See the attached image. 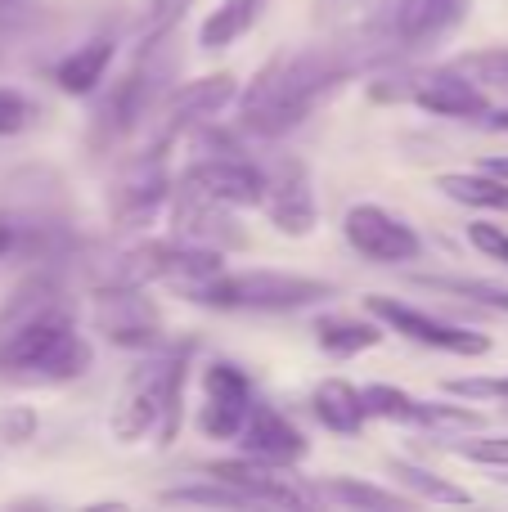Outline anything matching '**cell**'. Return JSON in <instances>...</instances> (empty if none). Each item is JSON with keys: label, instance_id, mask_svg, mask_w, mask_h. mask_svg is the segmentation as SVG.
I'll list each match as a JSON object with an SVG mask.
<instances>
[{"label": "cell", "instance_id": "1", "mask_svg": "<svg viewBox=\"0 0 508 512\" xmlns=\"http://www.w3.org/2000/svg\"><path fill=\"white\" fill-rule=\"evenodd\" d=\"M351 72H360V68L342 41L275 54L252 77V86L239 95L243 131L261 135V140H279V135L297 131Z\"/></svg>", "mask_w": 508, "mask_h": 512}, {"label": "cell", "instance_id": "2", "mask_svg": "<svg viewBox=\"0 0 508 512\" xmlns=\"http://www.w3.org/2000/svg\"><path fill=\"white\" fill-rule=\"evenodd\" d=\"M90 364H95V351L63 306L32 310L0 328V373L36 382H72L86 378Z\"/></svg>", "mask_w": 508, "mask_h": 512}, {"label": "cell", "instance_id": "3", "mask_svg": "<svg viewBox=\"0 0 508 512\" xmlns=\"http://www.w3.org/2000/svg\"><path fill=\"white\" fill-rule=\"evenodd\" d=\"M185 378H189V346L158 355V360H144L140 369L126 378L122 396H117V405H113V418H108L117 441L135 445V441H144V436H158V445L176 441Z\"/></svg>", "mask_w": 508, "mask_h": 512}, {"label": "cell", "instance_id": "4", "mask_svg": "<svg viewBox=\"0 0 508 512\" xmlns=\"http://www.w3.org/2000/svg\"><path fill=\"white\" fill-rule=\"evenodd\" d=\"M189 301L212 310H257V315H284V310H306L333 297V283L311 279V274L288 270H221L212 279L185 288Z\"/></svg>", "mask_w": 508, "mask_h": 512}, {"label": "cell", "instance_id": "5", "mask_svg": "<svg viewBox=\"0 0 508 512\" xmlns=\"http://www.w3.org/2000/svg\"><path fill=\"white\" fill-rule=\"evenodd\" d=\"M167 77H171V59L162 50V41L140 45V59L135 68L108 90V99L95 108V122H90V144L108 149V144L135 135L149 117H158L162 95H167Z\"/></svg>", "mask_w": 508, "mask_h": 512}, {"label": "cell", "instance_id": "6", "mask_svg": "<svg viewBox=\"0 0 508 512\" xmlns=\"http://www.w3.org/2000/svg\"><path fill=\"white\" fill-rule=\"evenodd\" d=\"M374 99H396V104H414L432 117H455V122H482L491 113L486 86H477L473 77L450 63V68H423L405 72V77H387L369 86Z\"/></svg>", "mask_w": 508, "mask_h": 512}, {"label": "cell", "instance_id": "7", "mask_svg": "<svg viewBox=\"0 0 508 512\" xmlns=\"http://www.w3.org/2000/svg\"><path fill=\"white\" fill-rule=\"evenodd\" d=\"M225 270V252L221 248H203V243L189 239H153L140 243L117 261L113 279L122 283H176L180 292L194 288V283L212 279Z\"/></svg>", "mask_w": 508, "mask_h": 512}, {"label": "cell", "instance_id": "8", "mask_svg": "<svg viewBox=\"0 0 508 512\" xmlns=\"http://www.w3.org/2000/svg\"><path fill=\"white\" fill-rule=\"evenodd\" d=\"M176 185L194 189V194L225 203V207H261V198H266V167L243 158V149H234V144L216 140V153L194 158L180 171Z\"/></svg>", "mask_w": 508, "mask_h": 512}, {"label": "cell", "instance_id": "9", "mask_svg": "<svg viewBox=\"0 0 508 512\" xmlns=\"http://www.w3.org/2000/svg\"><path fill=\"white\" fill-rule=\"evenodd\" d=\"M234 99H239V81H234V72H212V77L185 81L176 95L162 99L158 122H153L149 149H153V153H167L171 144L180 140V135H189V131H198V126H207L216 113H221V108H230Z\"/></svg>", "mask_w": 508, "mask_h": 512}, {"label": "cell", "instance_id": "10", "mask_svg": "<svg viewBox=\"0 0 508 512\" xmlns=\"http://www.w3.org/2000/svg\"><path fill=\"white\" fill-rule=\"evenodd\" d=\"M365 310L378 319V324L392 328V333L410 337V342H419V346H432V351H446V355H486L491 351V337L486 333H473V328H464V324L437 319L419 306H405V301H396V297H383V292L365 297Z\"/></svg>", "mask_w": 508, "mask_h": 512}, {"label": "cell", "instance_id": "11", "mask_svg": "<svg viewBox=\"0 0 508 512\" xmlns=\"http://www.w3.org/2000/svg\"><path fill=\"white\" fill-rule=\"evenodd\" d=\"M95 324L108 342L126 346V351H144V346L162 342V315L149 301L144 283H122V279L108 283L95 297Z\"/></svg>", "mask_w": 508, "mask_h": 512}, {"label": "cell", "instance_id": "12", "mask_svg": "<svg viewBox=\"0 0 508 512\" xmlns=\"http://www.w3.org/2000/svg\"><path fill=\"white\" fill-rule=\"evenodd\" d=\"M261 212L270 216L279 234L288 239H306L320 225V207H315V189H311V171L302 158H275L266 167V198H261Z\"/></svg>", "mask_w": 508, "mask_h": 512}, {"label": "cell", "instance_id": "13", "mask_svg": "<svg viewBox=\"0 0 508 512\" xmlns=\"http://www.w3.org/2000/svg\"><path fill=\"white\" fill-rule=\"evenodd\" d=\"M257 396H252V382L239 364L216 360L203 373V409H198V427H203L207 441H239V432L248 427Z\"/></svg>", "mask_w": 508, "mask_h": 512}, {"label": "cell", "instance_id": "14", "mask_svg": "<svg viewBox=\"0 0 508 512\" xmlns=\"http://www.w3.org/2000/svg\"><path fill=\"white\" fill-rule=\"evenodd\" d=\"M342 234H347L351 252H360L374 265H405V261H419V252H423L419 234H414L401 216H392L378 203L347 207V216H342Z\"/></svg>", "mask_w": 508, "mask_h": 512}, {"label": "cell", "instance_id": "15", "mask_svg": "<svg viewBox=\"0 0 508 512\" xmlns=\"http://www.w3.org/2000/svg\"><path fill=\"white\" fill-rule=\"evenodd\" d=\"M167 153H144L131 167L117 176L113 194H108V212H113L117 230H144V225L158 216V207L171 198V176L162 167Z\"/></svg>", "mask_w": 508, "mask_h": 512}, {"label": "cell", "instance_id": "16", "mask_svg": "<svg viewBox=\"0 0 508 512\" xmlns=\"http://www.w3.org/2000/svg\"><path fill=\"white\" fill-rule=\"evenodd\" d=\"M365 405H369V418H387V423H401V427H482L477 409L419 400L401 387H387V382L365 387Z\"/></svg>", "mask_w": 508, "mask_h": 512}, {"label": "cell", "instance_id": "17", "mask_svg": "<svg viewBox=\"0 0 508 512\" xmlns=\"http://www.w3.org/2000/svg\"><path fill=\"white\" fill-rule=\"evenodd\" d=\"M207 472H212V477H225L230 486H239L243 495L257 499V504L302 508V504H315V499H320V490L297 486V477H288V468H279V463H261V459H252V454L207 463Z\"/></svg>", "mask_w": 508, "mask_h": 512}, {"label": "cell", "instance_id": "18", "mask_svg": "<svg viewBox=\"0 0 508 512\" xmlns=\"http://www.w3.org/2000/svg\"><path fill=\"white\" fill-rule=\"evenodd\" d=\"M171 225H176V239L203 243V248H243V234L230 221L225 203H212L194 189H180L176 180H171Z\"/></svg>", "mask_w": 508, "mask_h": 512}, {"label": "cell", "instance_id": "19", "mask_svg": "<svg viewBox=\"0 0 508 512\" xmlns=\"http://www.w3.org/2000/svg\"><path fill=\"white\" fill-rule=\"evenodd\" d=\"M239 445H243V454H252V459H261V463H279V468L302 463L306 450H311V445H306V436L297 432V427L288 423L279 409H270V405L252 409L248 427L239 432Z\"/></svg>", "mask_w": 508, "mask_h": 512}, {"label": "cell", "instance_id": "20", "mask_svg": "<svg viewBox=\"0 0 508 512\" xmlns=\"http://www.w3.org/2000/svg\"><path fill=\"white\" fill-rule=\"evenodd\" d=\"M473 14V0H410L405 23V50H437L446 36H455Z\"/></svg>", "mask_w": 508, "mask_h": 512}, {"label": "cell", "instance_id": "21", "mask_svg": "<svg viewBox=\"0 0 508 512\" xmlns=\"http://www.w3.org/2000/svg\"><path fill=\"white\" fill-rule=\"evenodd\" d=\"M311 405H315V418H320L329 432H338V436H356L360 427H365V418H369L365 391L351 387L347 378L320 382V387H315V396H311Z\"/></svg>", "mask_w": 508, "mask_h": 512}, {"label": "cell", "instance_id": "22", "mask_svg": "<svg viewBox=\"0 0 508 512\" xmlns=\"http://www.w3.org/2000/svg\"><path fill=\"white\" fill-rule=\"evenodd\" d=\"M108 63H113V36H90L86 45H77V50L54 68V81H59L63 95H90V90L104 81Z\"/></svg>", "mask_w": 508, "mask_h": 512}, {"label": "cell", "instance_id": "23", "mask_svg": "<svg viewBox=\"0 0 508 512\" xmlns=\"http://www.w3.org/2000/svg\"><path fill=\"white\" fill-rule=\"evenodd\" d=\"M266 5L270 0H221V5L203 18V27H198V45H203V50H225V45L243 41V36L257 27V18L266 14Z\"/></svg>", "mask_w": 508, "mask_h": 512}, {"label": "cell", "instance_id": "24", "mask_svg": "<svg viewBox=\"0 0 508 512\" xmlns=\"http://www.w3.org/2000/svg\"><path fill=\"white\" fill-rule=\"evenodd\" d=\"M315 342H320V351H329L333 360H351V355H360V351H374V346L383 342V328L360 315H324V319H315Z\"/></svg>", "mask_w": 508, "mask_h": 512}, {"label": "cell", "instance_id": "25", "mask_svg": "<svg viewBox=\"0 0 508 512\" xmlns=\"http://www.w3.org/2000/svg\"><path fill=\"white\" fill-rule=\"evenodd\" d=\"M437 189L464 207L508 212V180L495 176V171H482V176H473V171H446V176H437Z\"/></svg>", "mask_w": 508, "mask_h": 512}, {"label": "cell", "instance_id": "26", "mask_svg": "<svg viewBox=\"0 0 508 512\" xmlns=\"http://www.w3.org/2000/svg\"><path fill=\"white\" fill-rule=\"evenodd\" d=\"M158 499H162V504H198V508H252V504H257L252 495H243L239 486H230L225 477H212V472H207V481L167 486Z\"/></svg>", "mask_w": 508, "mask_h": 512}, {"label": "cell", "instance_id": "27", "mask_svg": "<svg viewBox=\"0 0 508 512\" xmlns=\"http://www.w3.org/2000/svg\"><path fill=\"white\" fill-rule=\"evenodd\" d=\"M387 472L396 477V486L414 490L419 499H432V504H468V490L450 486L446 477H437V472H428V468H414V463H405V459H387Z\"/></svg>", "mask_w": 508, "mask_h": 512}, {"label": "cell", "instance_id": "28", "mask_svg": "<svg viewBox=\"0 0 508 512\" xmlns=\"http://www.w3.org/2000/svg\"><path fill=\"white\" fill-rule=\"evenodd\" d=\"M423 288L432 292H450V297H464V301H477V306H491V310H504L508 315V288L491 279H459V274H419Z\"/></svg>", "mask_w": 508, "mask_h": 512}, {"label": "cell", "instance_id": "29", "mask_svg": "<svg viewBox=\"0 0 508 512\" xmlns=\"http://www.w3.org/2000/svg\"><path fill=\"white\" fill-rule=\"evenodd\" d=\"M320 499H333V504H347V508H405V499L396 495V490L369 486V481H351V477L324 481Z\"/></svg>", "mask_w": 508, "mask_h": 512}, {"label": "cell", "instance_id": "30", "mask_svg": "<svg viewBox=\"0 0 508 512\" xmlns=\"http://www.w3.org/2000/svg\"><path fill=\"white\" fill-rule=\"evenodd\" d=\"M455 68L464 77H473L477 86H508V45H491V50H468L455 59Z\"/></svg>", "mask_w": 508, "mask_h": 512}, {"label": "cell", "instance_id": "31", "mask_svg": "<svg viewBox=\"0 0 508 512\" xmlns=\"http://www.w3.org/2000/svg\"><path fill=\"white\" fill-rule=\"evenodd\" d=\"M189 5H194V0H149V5H144V23H140V45L167 41L171 27L185 18Z\"/></svg>", "mask_w": 508, "mask_h": 512}, {"label": "cell", "instance_id": "32", "mask_svg": "<svg viewBox=\"0 0 508 512\" xmlns=\"http://www.w3.org/2000/svg\"><path fill=\"white\" fill-rule=\"evenodd\" d=\"M450 450L468 463H482V468H508V436H473V441H459Z\"/></svg>", "mask_w": 508, "mask_h": 512}, {"label": "cell", "instance_id": "33", "mask_svg": "<svg viewBox=\"0 0 508 512\" xmlns=\"http://www.w3.org/2000/svg\"><path fill=\"white\" fill-rule=\"evenodd\" d=\"M32 117H36L32 99L18 95V90H9V86H0V135L27 131V126H32Z\"/></svg>", "mask_w": 508, "mask_h": 512}, {"label": "cell", "instance_id": "34", "mask_svg": "<svg viewBox=\"0 0 508 512\" xmlns=\"http://www.w3.org/2000/svg\"><path fill=\"white\" fill-rule=\"evenodd\" d=\"M468 243H473L482 256H491V261H504L508 265V230H504V225L473 221V225H468Z\"/></svg>", "mask_w": 508, "mask_h": 512}, {"label": "cell", "instance_id": "35", "mask_svg": "<svg viewBox=\"0 0 508 512\" xmlns=\"http://www.w3.org/2000/svg\"><path fill=\"white\" fill-rule=\"evenodd\" d=\"M36 436V414L27 405H14L0 414V441L5 445H27Z\"/></svg>", "mask_w": 508, "mask_h": 512}, {"label": "cell", "instance_id": "36", "mask_svg": "<svg viewBox=\"0 0 508 512\" xmlns=\"http://www.w3.org/2000/svg\"><path fill=\"white\" fill-rule=\"evenodd\" d=\"M446 391L468 400H508V378H450Z\"/></svg>", "mask_w": 508, "mask_h": 512}, {"label": "cell", "instance_id": "37", "mask_svg": "<svg viewBox=\"0 0 508 512\" xmlns=\"http://www.w3.org/2000/svg\"><path fill=\"white\" fill-rule=\"evenodd\" d=\"M23 248V225L9 221V216H0V261H5L9 252Z\"/></svg>", "mask_w": 508, "mask_h": 512}, {"label": "cell", "instance_id": "38", "mask_svg": "<svg viewBox=\"0 0 508 512\" xmlns=\"http://www.w3.org/2000/svg\"><path fill=\"white\" fill-rule=\"evenodd\" d=\"M486 126H495V131H508V108H491V113L482 117Z\"/></svg>", "mask_w": 508, "mask_h": 512}, {"label": "cell", "instance_id": "39", "mask_svg": "<svg viewBox=\"0 0 508 512\" xmlns=\"http://www.w3.org/2000/svg\"><path fill=\"white\" fill-rule=\"evenodd\" d=\"M342 5H347V0H315V18H329V14H338Z\"/></svg>", "mask_w": 508, "mask_h": 512}, {"label": "cell", "instance_id": "40", "mask_svg": "<svg viewBox=\"0 0 508 512\" xmlns=\"http://www.w3.org/2000/svg\"><path fill=\"white\" fill-rule=\"evenodd\" d=\"M486 171H495V176L508 180V158H491V162H486Z\"/></svg>", "mask_w": 508, "mask_h": 512}]
</instances>
